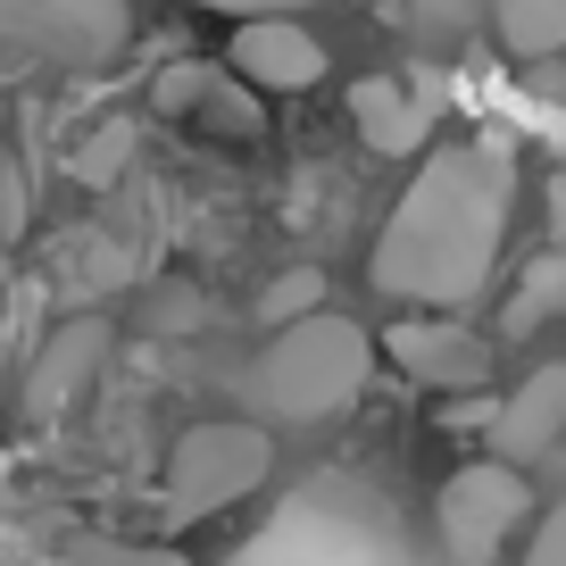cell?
<instances>
[{"label": "cell", "instance_id": "obj_1", "mask_svg": "<svg viewBox=\"0 0 566 566\" xmlns=\"http://www.w3.org/2000/svg\"><path fill=\"white\" fill-rule=\"evenodd\" d=\"M509 217H516V142L492 125L433 142L367 250L375 292L408 308H467L500 266Z\"/></svg>", "mask_w": 566, "mask_h": 566}, {"label": "cell", "instance_id": "obj_2", "mask_svg": "<svg viewBox=\"0 0 566 566\" xmlns=\"http://www.w3.org/2000/svg\"><path fill=\"white\" fill-rule=\"evenodd\" d=\"M367 375H375V334L342 308H317L301 325H275L233 391L259 424H325L367 391Z\"/></svg>", "mask_w": 566, "mask_h": 566}, {"label": "cell", "instance_id": "obj_3", "mask_svg": "<svg viewBox=\"0 0 566 566\" xmlns=\"http://www.w3.org/2000/svg\"><path fill=\"white\" fill-rule=\"evenodd\" d=\"M275 475V424L259 417H200L167 450V509L176 516H217L242 509L259 483Z\"/></svg>", "mask_w": 566, "mask_h": 566}, {"label": "cell", "instance_id": "obj_4", "mask_svg": "<svg viewBox=\"0 0 566 566\" xmlns=\"http://www.w3.org/2000/svg\"><path fill=\"white\" fill-rule=\"evenodd\" d=\"M525 525H533V483H525V467H509V459H467L459 475L433 492V533H442V549L459 566L500 558Z\"/></svg>", "mask_w": 566, "mask_h": 566}, {"label": "cell", "instance_id": "obj_5", "mask_svg": "<svg viewBox=\"0 0 566 566\" xmlns=\"http://www.w3.org/2000/svg\"><path fill=\"white\" fill-rule=\"evenodd\" d=\"M384 350H391V367H400L408 384L450 391V400H459V391H483V375H492V342H483L459 308H408L384 334Z\"/></svg>", "mask_w": 566, "mask_h": 566}, {"label": "cell", "instance_id": "obj_6", "mask_svg": "<svg viewBox=\"0 0 566 566\" xmlns=\"http://www.w3.org/2000/svg\"><path fill=\"white\" fill-rule=\"evenodd\" d=\"M325 42L308 34L301 18H242L226 42V75L233 84H250L259 101H301V92L325 84Z\"/></svg>", "mask_w": 566, "mask_h": 566}, {"label": "cell", "instance_id": "obj_7", "mask_svg": "<svg viewBox=\"0 0 566 566\" xmlns=\"http://www.w3.org/2000/svg\"><path fill=\"white\" fill-rule=\"evenodd\" d=\"M101 358H108V317H101V308H84V317L51 325V334H42V350H34V367H25L18 408H25L34 424H59V417H67V408L92 391Z\"/></svg>", "mask_w": 566, "mask_h": 566}, {"label": "cell", "instance_id": "obj_8", "mask_svg": "<svg viewBox=\"0 0 566 566\" xmlns=\"http://www.w3.org/2000/svg\"><path fill=\"white\" fill-rule=\"evenodd\" d=\"M350 125L375 159H424L433 150V92L417 75H358L350 84Z\"/></svg>", "mask_w": 566, "mask_h": 566}, {"label": "cell", "instance_id": "obj_9", "mask_svg": "<svg viewBox=\"0 0 566 566\" xmlns=\"http://www.w3.org/2000/svg\"><path fill=\"white\" fill-rule=\"evenodd\" d=\"M483 433H492V459H509V467L549 459V450L566 442V358L533 367L525 384L492 408V424H483Z\"/></svg>", "mask_w": 566, "mask_h": 566}, {"label": "cell", "instance_id": "obj_10", "mask_svg": "<svg viewBox=\"0 0 566 566\" xmlns=\"http://www.w3.org/2000/svg\"><path fill=\"white\" fill-rule=\"evenodd\" d=\"M558 317H566V242H549V250H533V259L516 266L509 301H500V334L533 342L542 325H558Z\"/></svg>", "mask_w": 566, "mask_h": 566}, {"label": "cell", "instance_id": "obj_11", "mask_svg": "<svg viewBox=\"0 0 566 566\" xmlns=\"http://www.w3.org/2000/svg\"><path fill=\"white\" fill-rule=\"evenodd\" d=\"M134 142H142V125L125 117V108L92 117L84 134L67 142V184H75V192H117L125 167H134Z\"/></svg>", "mask_w": 566, "mask_h": 566}, {"label": "cell", "instance_id": "obj_12", "mask_svg": "<svg viewBox=\"0 0 566 566\" xmlns=\"http://www.w3.org/2000/svg\"><path fill=\"white\" fill-rule=\"evenodd\" d=\"M492 34L509 59L542 67V59L566 51V0H492Z\"/></svg>", "mask_w": 566, "mask_h": 566}, {"label": "cell", "instance_id": "obj_13", "mask_svg": "<svg viewBox=\"0 0 566 566\" xmlns=\"http://www.w3.org/2000/svg\"><path fill=\"white\" fill-rule=\"evenodd\" d=\"M59 266H67V292H84V301H101V292H125V283H142V259L125 242H108V233H75L67 250H59Z\"/></svg>", "mask_w": 566, "mask_h": 566}, {"label": "cell", "instance_id": "obj_14", "mask_svg": "<svg viewBox=\"0 0 566 566\" xmlns=\"http://www.w3.org/2000/svg\"><path fill=\"white\" fill-rule=\"evenodd\" d=\"M142 325H150V334H167V342L209 334V283H192V275L150 283V292H142Z\"/></svg>", "mask_w": 566, "mask_h": 566}, {"label": "cell", "instance_id": "obj_15", "mask_svg": "<svg viewBox=\"0 0 566 566\" xmlns=\"http://www.w3.org/2000/svg\"><path fill=\"white\" fill-rule=\"evenodd\" d=\"M317 308H325V275H317V266H283V275L259 283V325H266V334L317 317Z\"/></svg>", "mask_w": 566, "mask_h": 566}, {"label": "cell", "instance_id": "obj_16", "mask_svg": "<svg viewBox=\"0 0 566 566\" xmlns=\"http://www.w3.org/2000/svg\"><path fill=\"white\" fill-rule=\"evenodd\" d=\"M217 84H226V67H209V59H176V67H159V84H150V108H159V117H200Z\"/></svg>", "mask_w": 566, "mask_h": 566}, {"label": "cell", "instance_id": "obj_17", "mask_svg": "<svg viewBox=\"0 0 566 566\" xmlns=\"http://www.w3.org/2000/svg\"><path fill=\"white\" fill-rule=\"evenodd\" d=\"M67 566H192L184 549L167 542H125V533H75L67 542Z\"/></svg>", "mask_w": 566, "mask_h": 566}, {"label": "cell", "instance_id": "obj_18", "mask_svg": "<svg viewBox=\"0 0 566 566\" xmlns=\"http://www.w3.org/2000/svg\"><path fill=\"white\" fill-rule=\"evenodd\" d=\"M516 566H566V492L549 500L542 516H533V533H525V549H516Z\"/></svg>", "mask_w": 566, "mask_h": 566}, {"label": "cell", "instance_id": "obj_19", "mask_svg": "<svg viewBox=\"0 0 566 566\" xmlns=\"http://www.w3.org/2000/svg\"><path fill=\"white\" fill-rule=\"evenodd\" d=\"M25 233V167H0V242Z\"/></svg>", "mask_w": 566, "mask_h": 566}, {"label": "cell", "instance_id": "obj_20", "mask_svg": "<svg viewBox=\"0 0 566 566\" xmlns=\"http://www.w3.org/2000/svg\"><path fill=\"white\" fill-rule=\"evenodd\" d=\"M542 226H549V242H566V167L542 184Z\"/></svg>", "mask_w": 566, "mask_h": 566}, {"label": "cell", "instance_id": "obj_21", "mask_svg": "<svg viewBox=\"0 0 566 566\" xmlns=\"http://www.w3.org/2000/svg\"><path fill=\"white\" fill-rule=\"evenodd\" d=\"M200 9H233V18H292L301 0H200Z\"/></svg>", "mask_w": 566, "mask_h": 566}, {"label": "cell", "instance_id": "obj_22", "mask_svg": "<svg viewBox=\"0 0 566 566\" xmlns=\"http://www.w3.org/2000/svg\"><path fill=\"white\" fill-rule=\"evenodd\" d=\"M533 75H542V84H533V92H542L549 108H566V51H558V59H542V67H533Z\"/></svg>", "mask_w": 566, "mask_h": 566}, {"label": "cell", "instance_id": "obj_23", "mask_svg": "<svg viewBox=\"0 0 566 566\" xmlns=\"http://www.w3.org/2000/svg\"><path fill=\"white\" fill-rule=\"evenodd\" d=\"M492 408H500V400H483V391H475V400H450L442 424H459V433H467V424H492Z\"/></svg>", "mask_w": 566, "mask_h": 566}]
</instances>
